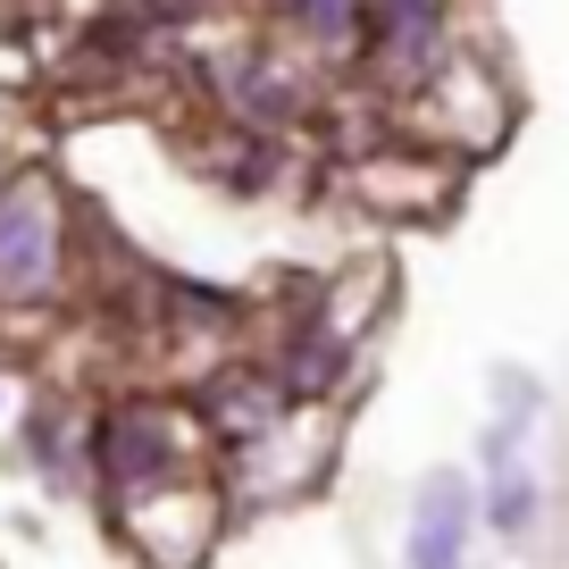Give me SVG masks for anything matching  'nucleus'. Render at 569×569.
I'll list each match as a JSON object with an SVG mask.
<instances>
[{
    "mask_svg": "<svg viewBox=\"0 0 569 569\" xmlns=\"http://www.w3.org/2000/svg\"><path fill=\"white\" fill-rule=\"evenodd\" d=\"M59 277V210L42 177H18L0 193V293H42Z\"/></svg>",
    "mask_w": 569,
    "mask_h": 569,
    "instance_id": "nucleus-1",
    "label": "nucleus"
},
{
    "mask_svg": "<svg viewBox=\"0 0 569 569\" xmlns=\"http://www.w3.org/2000/svg\"><path fill=\"white\" fill-rule=\"evenodd\" d=\"M369 51L377 68H386V84H427V76L445 68V9L436 0H377V18H369Z\"/></svg>",
    "mask_w": 569,
    "mask_h": 569,
    "instance_id": "nucleus-2",
    "label": "nucleus"
},
{
    "mask_svg": "<svg viewBox=\"0 0 569 569\" xmlns=\"http://www.w3.org/2000/svg\"><path fill=\"white\" fill-rule=\"evenodd\" d=\"M184 461L177 427L160 419V410H109L101 419V469L109 486H126V495H151V486H168V469Z\"/></svg>",
    "mask_w": 569,
    "mask_h": 569,
    "instance_id": "nucleus-3",
    "label": "nucleus"
},
{
    "mask_svg": "<svg viewBox=\"0 0 569 569\" xmlns=\"http://www.w3.org/2000/svg\"><path fill=\"white\" fill-rule=\"evenodd\" d=\"M134 545L160 569H193L210 545V495H184V486H151L134 511Z\"/></svg>",
    "mask_w": 569,
    "mask_h": 569,
    "instance_id": "nucleus-4",
    "label": "nucleus"
},
{
    "mask_svg": "<svg viewBox=\"0 0 569 569\" xmlns=\"http://www.w3.org/2000/svg\"><path fill=\"white\" fill-rule=\"evenodd\" d=\"M427 84H436V109H445L436 126H445V134H461V151L502 142V84L478 68V59H445Z\"/></svg>",
    "mask_w": 569,
    "mask_h": 569,
    "instance_id": "nucleus-5",
    "label": "nucleus"
},
{
    "mask_svg": "<svg viewBox=\"0 0 569 569\" xmlns=\"http://www.w3.org/2000/svg\"><path fill=\"white\" fill-rule=\"evenodd\" d=\"M461 545H469V486L445 469V478H427L419 519H410V569H461Z\"/></svg>",
    "mask_w": 569,
    "mask_h": 569,
    "instance_id": "nucleus-6",
    "label": "nucleus"
},
{
    "mask_svg": "<svg viewBox=\"0 0 569 569\" xmlns=\"http://www.w3.org/2000/svg\"><path fill=\"white\" fill-rule=\"evenodd\" d=\"M201 410H210L227 436H243V445H251V436L277 419V393L260 386V369H218V377H210V393H201Z\"/></svg>",
    "mask_w": 569,
    "mask_h": 569,
    "instance_id": "nucleus-7",
    "label": "nucleus"
},
{
    "mask_svg": "<svg viewBox=\"0 0 569 569\" xmlns=\"http://www.w3.org/2000/svg\"><path fill=\"white\" fill-rule=\"evenodd\" d=\"M369 0H293V26H302L319 51H360L369 42Z\"/></svg>",
    "mask_w": 569,
    "mask_h": 569,
    "instance_id": "nucleus-8",
    "label": "nucleus"
},
{
    "mask_svg": "<svg viewBox=\"0 0 569 569\" xmlns=\"http://www.w3.org/2000/svg\"><path fill=\"white\" fill-rule=\"evenodd\" d=\"M486 461H495V528H502V536H528L536 486L519 478V461H511V427H495V436H486Z\"/></svg>",
    "mask_w": 569,
    "mask_h": 569,
    "instance_id": "nucleus-9",
    "label": "nucleus"
},
{
    "mask_svg": "<svg viewBox=\"0 0 569 569\" xmlns=\"http://www.w3.org/2000/svg\"><path fill=\"white\" fill-rule=\"evenodd\" d=\"M284 386H293V393L336 386V343H327V336H302V343H293V360H284Z\"/></svg>",
    "mask_w": 569,
    "mask_h": 569,
    "instance_id": "nucleus-10",
    "label": "nucleus"
}]
</instances>
